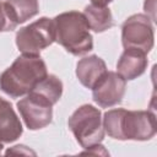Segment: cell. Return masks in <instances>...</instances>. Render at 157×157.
Listing matches in <instances>:
<instances>
[{
    "label": "cell",
    "mask_w": 157,
    "mask_h": 157,
    "mask_svg": "<svg viewBox=\"0 0 157 157\" xmlns=\"http://www.w3.org/2000/svg\"><path fill=\"white\" fill-rule=\"evenodd\" d=\"M104 132L115 140L147 141L156 135V117L150 110L110 109L102 118Z\"/></svg>",
    "instance_id": "obj_1"
},
{
    "label": "cell",
    "mask_w": 157,
    "mask_h": 157,
    "mask_svg": "<svg viewBox=\"0 0 157 157\" xmlns=\"http://www.w3.org/2000/svg\"><path fill=\"white\" fill-rule=\"evenodd\" d=\"M47 75V65L39 55L22 54L0 75V90L11 98H18L26 96Z\"/></svg>",
    "instance_id": "obj_2"
},
{
    "label": "cell",
    "mask_w": 157,
    "mask_h": 157,
    "mask_svg": "<svg viewBox=\"0 0 157 157\" xmlns=\"http://www.w3.org/2000/svg\"><path fill=\"white\" fill-rule=\"evenodd\" d=\"M55 42L67 53L78 56L93 49V37L82 12L76 10L61 12L53 18Z\"/></svg>",
    "instance_id": "obj_3"
},
{
    "label": "cell",
    "mask_w": 157,
    "mask_h": 157,
    "mask_svg": "<svg viewBox=\"0 0 157 157\" xmlns=\"http://www.w3.org/2000/svg\"><path fill=\"white\" fill-rule=\"evenodd\" d=\"M69 129L83 148H91L104 139L102 113L92 104L78 107L67 120Z\"/></svg>",
    "instance_id": "obj_4"
},
{
    "label": "cell",
    "mask_w": 157,
    "mask_h": 157,
    "mask_svg": "<svg viewBox=\"0 0 157 157\" xmlns=\"http://www.w3.org/2000/svg\"><path fill=\"white\" fill-rule=\"evenodd\" d=\"M55 42L53 18L40 17L20 28L16 33V45L22 54L39 55V53Z\"/></svg>",
    "instance_id": "obj_5"
},
{
    "label": "cell",
    "mask_w": 157,
    "mask_h": 157,
    "mask_svg": "<svg viewBox=\"0 0 157 157\" xmlns=\"http://www.w3.org/2000/svg\"><path fill=\"white\" fill-rule=\"evenodd\" d=\"M121 43L124 48H135L147 54L155 44L151 18L144 13H135L128 17L121 25Z\"/></svg>",
    "instance_id": "obj_6"
},
{
    "label": "cell",
    "mask_w": 157,
    "mask_h": 157,
    "mask_svg": "<svg viewBox=\"0 0 157 157\" xmlns=\"http://www.w3.org/2000/svg\"><path fill=\"white\" fill-rule=\"evenodd\" d=\"M16 105L29 130H39L52 123L54 104L39 93L28 92Z\"/></svg>",
    "instance_id": "obj_7"
},
{
    "label": "cell",
    "mask_w": 157,
    "mask_h": 157,
    "mask_svg": "<svg viewBox=\"0 0 157 157\" xmlns=\"http://www.w3.org/2000/svg\"><path fill=\"white\" fill-rule=\"evenodd\" d=\"M126 81L114 71H107L92 87V98L102 108L119 104L125 94Z\"/></svg>",
    "instance_id": "obj_8"
},
{
    "label": "cell",
    "mask_w": 157,
    "mask_h": 157,
    "mask_svg": "<svg viewBox=\"0 0 157 157\" xmlns=\"http://www.w3.org/2000/svg\"><path fill=\"white\" fill-rule=\"evenodd\" d=\"M146 53L135 48H125L117 63V72L125 80H135L147 69Z\"/></svg>",
    "instance_id": "obj_9"
},
{
    "label": "cell",
    "mask_w": 157,
    "mask_h": 157,
    "mask_svg": "<svg viewBox=\"0 0 157 157\" xmlns=\"http://www.w3.org/2000/svg\"><path fill=\"white\" fill-rule=\"evenodd\" d=\"M23 132L22 123L11 103L0 97V141L10 144L16 141Z\"/></svg>",
    "instance_id": "obj_10"
},
{
    "label": "cell",
    "mask_w": 157,
    "mask_h": 157,
    "mask_svg": "<svg viewBox=\"0 0 157 157\" xmlns=\"http://www.w3.org/2000/svg\"><path fill=\"white\" fill-rule=\"evenodd\" d=\"M107 65L98 55H90L80 59L76 64V76L82 86L91 88L107 72Z\"/></svg>",
    "instance_id": "obj_11"
},
{
    "label": "cell",
    "mask_w": 157,
    "mask_h": 157,
    "mask_svg": "<svg viewBox=\"0 0 157 157\" xmlns=\"http://www.w3.org/2000/svg\"><path fill=\"white\" fill-rule=\"evenodd\" d=\"M86 17V21L90 26V29L97 33H102L110 27H113L114 21L112 12L108 6H96V5H87L82 12Z\"/></svg>",
    "instance_id": "obj_12"
},
{
    "label": "cell",
    "mask_w": 157,
    "mask_h": 157,
    "mask_svg": "<svg viewBox=\"0 0 157 157\" xmlns=\"http://www.w3.org/2000/svg\"><path fill=\"white\" fill-rule=\"evenodd\" d=\"M31 91L42 94L43 97L48 98L53 104H55L63 94V82L55 75L49 74L44 78H42Z\"/></svg>",
    "instance_id": "obj_13"
},
{
    "label": "cell",
    "mask_w": 157,
    "mask_h": 157,
    "mask_svg": "<svg viewBox=\"0 0 157 157\" xmlns=\"http://www.w3.org/2000/svg\"><path fill=\"white\" fill-rule=\"evenodd\" d=\"M16 21L20 23L34 17L39 12L38 0H6Z\"/></svg>",
    "instance_id": "obj_14"
},
{
    "label": "cell",
    "mask_w": 157,
    "mask_h": 157,
    "mask_svg": "<svg viewBox=\"0 0 157 157\" xmlns=\"http://www.w3.org/2000/svg\"><path fill=\"white\" fill-rule=\"evenodd\" d=\"M18 22L16 21L12 10L10 9L6 1L0 0V32H10L17 27Z\"/></svg>",
    "instance_id": "obj_15"
},
{
    "label": "cell",
    "mask_w": 157,
    "mask_h": 157,
    "mask_svg": "<svg viewBox=\"0 0 157 157\" xmlns=\"http://www.w3.org/2000/svg\"><path fill=\"white\" fill-rule=\"evenodd\" d=\"M112 1L113 0H91V4L96 6H108Z\"/></svg>",
    "instance_id": "obj_16"
},
{
    "label": "cell",
    "mask_w": 157,
    "mask_h": 157,
    "mask_svg": "<svg viewBox=\"0 0 157 157\" xmlns=\"http://www.w3.org/2000/svg\"><path fill=\"white\" fill-rule=\"evenodd\" d=\"M2 147H4V146H2V141H0V153H1V151H2Z\"/></svg>",
    "instance_id": "obj_17"
}]
</instances>
